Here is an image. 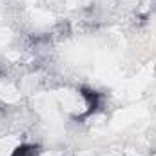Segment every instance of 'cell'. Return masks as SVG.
Returning a JSON list of instances; mask_svg holds the SVG:
<instances>
[{"label":"cell","mask_w":156,"mask_h":156,"mask_svg":"<svg viewBox=\"0 0 156 156\" xmlns=\"http://www.w3.org/2000/svg\"><path fill=\"white\" fill-rule=\"evenodd\" d=\"M80 93H82V96H83V100H85V104H87V107H89L85 115L94 113V111L100 107L102 94H100V93H96V91H93V89H89V87H82V89H80Z\"/></svg>","instance_id":"cell-1"},{"label":"cell","mask_w":156,"mask_h":156,"mask_svg":"<svg viewBox=\"0 0 156 156\" xmlns=\"http://www.w3.org/2000/svg\"><path fill=\"white\" fill-rule=\"evenodd\" d=\"M11 156H40V147L31 144H22L11 153Z\"/></svg>","instance_id":"cell-2"}]
</instances>
